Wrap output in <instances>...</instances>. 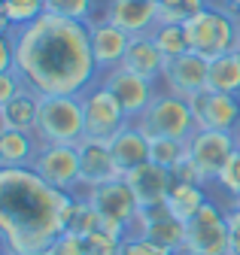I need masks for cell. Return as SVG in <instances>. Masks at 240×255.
Segmentation results:
<instances>
[{"instance_id": "1", "label": "cell", "mask_w": 240, "mask_h": 255, "mask_svg": "<svg viewBox=\"0 0 240 255\" xmlns=\"http://www.w3.org/2000/svg\"><path fill=\"white\" fill-rule=\"evenodd\" d=\"M9 34L15 43V70L40 98L82 94L101 79L88 46V24L46 12Z\"/></svg>"}, {"instance_id": "2", "label": "cell", "mask_w": 240, "mask_h": 255, "mask_svg": "<svg viewBox=\"0 0 240 255\" xmlns=\"http://www.w3.org/2000/svg\"><path fill=\"white\" fill-rule=\"evenodd\" d=\"M79 191H58L31 167H0V237L6 255L46 252L76 213Z\"/></svg>"}, {"instance_id": "3", "label": "cell", "mask_w": 240, "mask_h": 255, "mask_svg": "<svg viewBox=\"0 0 240 255\" xmlns=\"http://www.w3.org/2000/svg\"><path fill=\"white\" fill-rule=\"evenodd\" d=\"M34 134L43 146H76L85 140V113L79 94H49L40 101Z\"/></svg>"}, {"instance_id": "4", "label": "cell", "mask_w": 240, "mask_h": 255, "mask_svg": "<svg viewBox=\"0 0 240 255\" xmlns=\"http://www.w3.org/2000/svg\"><path fill=\"white\" fill-rule=\"evenodd\" d=\"M237 24H240V15H234L231 9H225L219 3H210L183 27H186V37H189V49L207 61H216V58L234 52Z\"/></svg>"}, {"instance_id": "5", "label": "cell", "mask_w": 240, "mask_h": 255, "mask_svg": "<svg viewBox=\"0 0 240 255\" xmlns=\"http://www.w3.org/2000/svg\"><path fill=\"white\" fill-rule=\"evenodd\" d=\"M146 137H173V140H189L198 125L192 116V104L186 98H176V94L158 88L155 101L146 107V113L134 122Z\"/></svg>"}, {"instance_id": "6", "label": "cell", "mask_w": 240, "mask_h": 255, "mask_svg": "<svg viewBox=\"0 0 240 255\" xmlns=\"http://www.w3.org/2000/svg\"><path fill=\"white\" fill-rule=\"evenodd\" d=\"M183 255H228V207L210 198L186 222Z\"/></svg>"}, {"instance_id": "7", "label": "cell", "mask_w": 240, "mask_h": 255, "mask_svg": "<svg viewBox=\"0 0 240 255\" xmlns=\"http://www.w3.org/2000/svg\"><path fill=\"white\" fill-rule=\"evenodd\" d=\"M82 113H85V137L95 140H113L131 119L125 116L122 104L116 101V94L98 79L92 88H85L82 94Z\"/></svg>"}, {"instance_id": "8", "label": "cell", "mask_w": 240, "mask_h": 255, "mask_svg": "<svg viewBox=\"0 0 240 255\" xmlns=\"http://www.w3.org/2000/svg\"><path fill=\"white\" fill-rule=\"evenodd\" d=\"M79 195L92 204L101 216L113 219L116 225H122L125 231L134 228L137 213H140V201H137V195L131 191V185H128L125 176L110 179V182H101L95 188H85V191H79Z\"/></svg>"}, {"instance_id": "9", "label": "cell", "mask_w": 240, "mask_h": 255, "mask_svg": "<svg viewBox=\"0 0 240 255\" xmlns=\"http://www.w3.org/2000/svg\"><path fill=\"white\" fill-rule=\"evenodd\" d=\"M237 152V134L231 131H195L189 137V161L204 173V179L213 185L228 164V158Z\"/></svg>"}, {"instance_id": "10", "label": "cell", "mask_w": 240, "mask_h": 255, "mask_svg": "<svg viewBox=\"0 0 240 255\" xmlns=\"http://www.w3.org/2000/svg\"><path fill=\"white\" fill-rule=\"evenodd\" d=\"M128 234H140L146 240H152L176 255H183V246H186V222L183 219H176L164 204H152V207H140L137 213V222H134V228Z\"/></svg>"}, {"instance_id": "11", "label": "cell", "mask_w": 240, "mask_h": 255, "mask_svg": "<svg viewBox=\"0 0 240 255\" xmlns=\"http://www.w3.org/2000/svg\"><path fill=\"white\" fill-rule=\"evenodd\" d=\"M101 82L116 94V101L122 104V110H125V116L131 119V122H137L143 113H146V107L155 101V94H158V82H152V79H146V76H137L134 70H128V67H116V70H110V73H101Z\"/></svg>"}, {"instance_id": "12", "label": "cell", "mask_w": 240, "mask_h": 255, "mask_svg": "<svg viewBox=\"0 0 240 255\" xmlns=\"http://www.w3.org/2000/svg\"><path fill=\"white\" fill-rule=\"evenodd\" d=\"M189 104H192V116H195L198 131H231V134H237V128H240V98L204 88Z\"/></svg>"}, {"instance_id": "13", "label": "cell", "mask_w": 240, "mask_h": 255, "mask_svg": "<svg viewBox=\"0 0 240 255\" xmlns=\"http://www.w3.org/2000/svg\"><path fill=\"white\" fill-rule=\"evenodd\" d=\"M31 170L58 191H79V152L76 146H40Z\"/></svg>"}, {"instance_id": "14", "label": "cell", "mask_w": 240, "mask_h": 255, "mask_svg": "<svg viewBox=\"0 0 240 255\" xmlns=\"http://www.w3.org/2000/svg\"><path fill=\"white\" fill-rule=\"evenodd\" d=\"M207 79H210V61L195 55V52H186V55L167 61L164 76H161V88L176 94V98L192 101L195 94H201L207 88Z\"/></svg>"}, {"instance_id": "15", "label": "cell", "mask_w": 240, "mask_h": 255, "mask_svg": "<svg viewBox=\"0 0 240 255\" xmlns=\"http://www.w3.org/2000/svg\"><path fill=\"white\" fill-rule=\"evenodd\" d=\"M88 46H92V58L98 64V73H110L116 67H122L125 52L131 46V34H125L122 27H116L98 15L88 24Z\"/></svg>"}, {"instance_id": "16", "label": "cell", "mask_w": 240, "mask_h": 255, "mask_svg": "<svg viewBox=\"0 0 240 255\" xmlns=\"http://www.w3.org/2000/svg\"><path fill=\"white\" fill-rule=\"evenodd\" d=\"M101 18L122 27L131 37H146L158 27V3L155 0H107Z\"/></svg>"}, {"instance_id": "17", "label": "cell", "mask_w": 240, "mask_h": 255, "mask_svg": "<svg viewBox=\"0 0 240 255\" xmlns=\"http://www.w3.org/2000/svg\"><path fill=\"white\" fill-rule=\"evenodd\" d=\"M76 152H79V191L122 176L119 167H116V158H113L107 140L85 137V140L76 143Z\"/></svg>"}, {"instance_id": "18", "label": "cell", "mask_w": 240, "mask_h": 255, "mask_svg": "<svg viewBox=\"0 0 240 255\" xmlns=\"http://www.w3.org/2000/svg\"><path fill=\"white\" fill-rule=\"evenodd\" d=\"M131 191L137 195L140 207H152V204H164L167 195H170V185H173V173L155 161H146L140 164L137 170L125 173Z\"/></svg>"}, {"instance_id": "19", "label": "cell", "mask_w": 240, "mask_h": 255, "mask_svg": "<svg viewBox=\"0 0 240 255\" xmlns=\"http://www.w3.org/2000/svg\"><path fill=\"white\" fill-rule=\"evenodd\" d=\"M107 143H110V152H113L116 167H119V173H122V176L149 161V137L140 131L134 122L125 125L122 131H119L113 140H107Z\"/></svg>"}, {"instance_id": "20", "label": "cell", "mask_w": 240, "mask_h": 255, "mask_svg": "<svg viewBox=\"0 0 240 255\" xmlns=\"http://www.w3.org/2000/svg\"><path fill=\"white\" fill-rule=\"evenodd\" d=\"M122 67H128V70H134L137 76H146V79H152V82L161 85L167 58H164L161 49L155 46L152 34H146V37H131V46H128V52H125Z\"/></svg>"}, {"instance_id": "21", "label": "cell", "mask_w": 240, "mask_h": 255, "mask_svg": "<svg viewBox=\"0 0 240 255\" xmlns=\"http://www.w3.org/2000/svg\"><path fill=\"white\" fill-rule=\"evenodd\" d=\"M40 101L43 98L27 85L12 101L0 104V128H3V131H34L37 116H40Z\"/></svg>"}, {"instance_id": "22", "label": "cell", "mask_w": 240, "mask_h": 255, "mask_svg": "<svg viewBox=\"0 0 240 255\" xmlns=\"http://www.w3.org/2000/svg\"><path fill=\"white\" fill-rule=\"evenodd\" d=\"M34 131H3L0 128V167H31L40 152Z\"/></svg>"}, {"instance_id": "23", "label": "cell", "mask_w": 240, "mask_h": 255, "mask_svg": "<svg viewBox=\"0 0 240 255\" xmlns=\"http://www.w3.org/2000/svg\"><path fill=\"white\" fill-rule=\"evenodd\" d=\"M207 201H210L207 185H195V182H173L170 185V195H167L170 213L176 219H183V222H189Z\"/></svg>"}, {"instance_id": "24", "label": "cell", "mask_w": 240, "mask_h": 255, "mask_svg": "<svg viewBox=\"0 0 240 255\" xmlns=\"http://www.w3.org/2000/svg\"><path fill=\"white\" fill-rule=\"evenodd\" d=\"M207 88L222 91V94H234L240 98V52H228L216 61H210V79Z\"/></svg>"}, {"instance_id": "25", "label": "cell", "mask_w": 240, "mask_h": 255, "mask_svg": "<svg viewBox=\"0 0 240 255\" xmlns=\"http://www.w3.org/2000/svg\"><path fill=\"white\" fill-rule=\"evenodd\" d=\"M46 15V0H0V34H9Z\"/></svg>"}, {"instance_id": "26", "label": "cell", "mask_w": 240, "mask_h": 255, "mask_svg": "<svg viewBox=\"0 0 240 255\" xmlns=\"http://www.w3.org/2000/svg\"><path fill=\"white\" fill-rule=\"evenodd\" d=\"M183 158H189V140L173 137H149V161H155L167 170H173Z\"/></svg>"}, {"instance_id": "27", "label": "cell", "mask_w": 240, "mask_h": 255, "mask_svg": "<svg viewBox=\"0 0 240 255\" xmlns=\"http://www.w3.org/2000/svg\"><path fill=\"white\" fill-rule=\"evenodd\" d=\"M46 12L58 18H70L79 24H92L98 12V0H46Z\"/></svg>"}, {"instance_id": "28", "label": "cell", "mask_w": 240, "mask_h": 255, "mask_svg": "<svg viewBox=\"0 0 240 255\" xmlns=\"http://www.w3.org/2000/svg\"><path fill=\"white\" fill-rule=\"evenodd\" d=\"M213 0H158V21L161 24H186Z\"/></svg>"}, {"instance_id": "29", "label": "cell", "mask_w": 240, "mask_h": 255, "mask_svg": "<svg viewBox=\"0 0 240 255\" xmlns=\"http://www.w3.org/2000/svg\"><path fill=\"white\" fill-rule=\"evenodd\" d=\"M152 40H155V46L161 49V55H164L167 61L186 55V52H192L183 24H161V21H158V27L152 30Z\"/></svg>"}, {"instance_id": "30", "label": "cell", "mask_w": 240, "mask_h": 255, "mask_svg": "<svg viewBox=\"0 0 240 255\" xmlns=\"http://www.w3.org/2000/svg\"><path fill=\"white\" fill-rule=\"evenodd\" d=\"M222 195L228 198V201H234V198H240V149L228 158V164L222 167V173H219V179L213 182Z\"/></svg>"}, {"instance_id": "31", "label": "cell", "mask_w": 240, "mask_h": 255, "mask_svg": "<svg viewBox=\"0 0 240 255\" xmlns=\"http://www.w3.org/2000/svg\"><path fill=\"white\" fill-rule=\"evenodd\" d=\"M125 237H116L107 231H92V234H82L85 243V255H119V246H122Z\"/></svg>"}, {"instance_id": "32", "label": "cell", "mask_w": 240, "mask_h": 255, "mask_svg": "<svg viewBox=\"0 0 240 255\" xmlns=\"http://www.w3.org/2000/svg\"><path fill=\"white\" fill-rule=\"evenodd\" d=\"M119 255H176V252H170V249H164V246H158L152 240H146L140 234H128L122 240V246H119Z\"/></svg>"}, {"instance_id": "33", "label": "cell", "mask_w": 240, "mask_h": 255, "mask_svg": "<svg viewBox=\"0 0 240 255\" xmlns=\"http://www.w3.org/2000/svg\"><path fill=\"white\" fill-rule=\"evenodd\" d=\"M49 255H85V243H82V234H73V231H64L58 234L49 246Z\"/></svg>"}, {"instance_id": "34", "label": "cell", "mask_w": 240, "mask_h": 255, "mask_svg": "<svg viewBox=\"0 0 240 255\" xmlns=\"http://www.w3.org/2000/svg\"><path fill=\"white\" fill-rule=\"evenodd\" d=\"M24 88H27V82H24V76L18 70H0V104L12 101Z\"/></svg>"}, {"instance_id": "35", "label": "cell", "mask_w": 240, "mask_h": 255, "mask_svg": "<svg viewBox=\"0 0 240 255\" xmlns=\"http://www.w3.org/2000/svg\"><path fill=\"white\" fill-rule=\"evenodd\" d=\"M170 173H173V182H195V185H207L210 188V182L204 179V173L189 161V158H183V161H179Z\"/></svg>"}, {"instance_id": "36", "label": "cell", "mask_w": 240, "mask_h": 255, "mask_svg": "<svg viewBox=\"0 0 240 255\" xmlns=\"http://www.w3.org/2000/svg\"><path fill=\"white\" fill-rule=\"evenodd\" d=\"M228 255H240V210L228 207Z\"/></svg>"}, {"instance_id": "37", "label": "cell", "mask_w": 240, "mask_h": 255, "mask_svg": "<svg viewBox=\"0 0 240 255\" xmlns=\"http://www.w3.org/2000/svg\"><path fill=\"white\" fill-rule=\"evenodd\" d=\"M0 70H15V43H12V34H0Z\"/></svg>"}, {"instance_id": "38", "label": "cell", "mask_w": 240, "mask_h": 255, "mask_svg": "<svg viewBox=\"0 0 240 255\" xmlns=\"http://www.w3.org/2000/svg\"><path fill=\"white\" fill-rule=\"evenodd\" d=\"M213 3H219V6H225V9H231L234 15H240V0H213Z\"/></svg>"}, {"instance_id": "39", "label": "cell", "mask_w": 240, "mask_h": 255, "mask_svg": "<svg viewBox=\"0 0 240 255\" xmlns=\"http://www.w3.org/2000/svg\"><path fill=\"white\" fill-rule=\"evenodd\" d=\"M228 207H234V210H240V198H234V201H228Z\"/></svg>"}, {"instance_id": "40", "label": "cell", "mask_w": 240, "mask_h": 255, "mask_svg": "<svg viewBox=\"0 0 240 255\" xmlns=\"http://www.w3.org/2000/svg\"><path fill=\"white\" fill-rule=\"evenodd\" d=\"M237 52H240V24H237V46H234Z\"/></svg>"}, {"instance_id": "41", "label": "cell", "mask_w": 240, "mask_h": 255, "mask_svg": "<svg viewBox=\"0 0 240 255\" xmlns=\"http://www.w3.org/2000/svg\"><path fill=\"white\" fill-rule=\"evenodd\" d=\"M237 149H240V128H237Z\"/></svg>"}, {"instance_id": "42", "label": "cell", "mask_w": 240, "mask_h": 255, "mask_svg": "<svg viewBox=\"0 0 240 255\" xmlns=\"http://www.w3.org/2000/svg\"><path fill=\"white\" fill-rule=\"evenodd\" d=\"M34 255H49V249H46V252H34Z\"/></svg>"}, {"instance_id": "43", "label": "cell", "mask_w": 240, "mask_h": 255, "mask_svg": "<svg viewBox=\"0 0 240 255\" xmlns=\"http://www.w3.org/2000/svg\"><path fill=\"white\" fill-rule=\"evenodd\" d=\"M155 3H158V0H155Z\"/></svg>"}, {"instance_id": "44", "label": "cell", "mask_w": 240, "mask_h": 255, "mask_svg": "<svg viewBox=\"0 0 240 255\" xmlns=\"http://www.w3.org/2000/svg\"><path fill=\"white\" fill-rule=\"evenodd\" d=\"M3 255H6V252H3Z\"/></svg>"}]
</instances>
